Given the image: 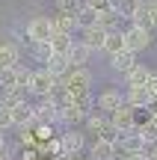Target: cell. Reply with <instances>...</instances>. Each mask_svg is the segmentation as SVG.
I'll use <instances>...</instances> for the list:
<instances>
[{
  "label": "cell",
  "mask_w": 157,
  "mask_h": 160,
  "mask_svg": "<svg viewBox=\"0 0 157 160\" xmlns=\"http://www.w3.org/2000/svg\"><path fill=\"white\" fill-rule=\"evenodd\" d=\"M27 39H30V45H51V39L56 36V27H53V18H47V15H36V18H30L27 21Z\"/></svg>",
  "instance_id": "6da1fadb"
},
{
  "label": "cell",
  "mask_w": 157,
  "mask_h": 160,
  "mask_svg": "<svg viewBox=\"0 0 157 160\" xmlns=\"http://www.w3.org/2000/svg\"><path fill=\"white\" fill-rule=\"evenodd\" d=\"M59 83H62V80L53 77L47 68H33L27 92H30V95H36V98H47V95H53V92L59 89Z\"/></svg>",
  "instance_id": "7a4b0ae2"
},
{
  "label": "cell",
  "mask_w": 157,
  "mask_h": 160,
  "mask_svg": "<svg viewBox=\"0 0 157 160\" xmlns=\"http://www.w3.org/2000/svg\"><path fill=\"white\" fill-rule=\"evenodd\" d=\"M62 86L68 95H83V92H89V86H92V71L89 68H71L68 74L62 77Z\"/></svg>",
  "instance_id": "3957f363"
},
{
  "label": "cell",
  "mask_w": 157,
  "mask_h": 160,
  "mask_svg": "<svg viewBox=\"0 0 157 160\" xmlns=\"http://www.w3.org/2000/svg\"><path fill=\"white\" fill-rule=\"evenodd\" d=\"M59 142H62L65 160H68V157H77L83 151V145H86V133H83L80 128H71V131H62V133H59Z\"/></svg>",
  "instance_id": "277c9868"
},
{
  "label": "cell",
  "mask_w": 157,
  "mask_h": 160,
  "mask_svg": "<svg viewBox=\"0 0 157 160\" xmlns=\"http://www.w3.org/2000/svg\"><path fill=\"white\" fill-rule=\"evenodd\" d=\"M122 36H125V45H128L130 53H140V51H145V48L151 45V33L136 27V24H128V30H125Z\"/></svg>",
  "instance_id": "5b68a950"
},
{
  "label": "cell",
  "mask_w": 157,
  "mask_h": 160,
  "mask_svg": "<svg viewBox=\"0 0 157 160\" xmlns=\"http://www.w3.org/2000/svg\"><path fill=\"white\" fill-rule=\"evenodd\" d=\"M122 107H125V95H122V89H116V86H107V89L98 95V107H95V110H101L104 116H113L116 110H122Z\"/></svg>",
  "instance_id": "8992f818"
},
{
  "label": "cell",
  "mask_w": 157,
  "mask_h": 160,
  "mask_svg": "<svg viewBox=\"0 0 157 160\" xmlns=\"http://www.w3.org/2000/svg\"><path fill=\"white\" fill-rule=\"evenodd\" d=\"M119 151L122 154H145L148 151V145H145V139L140 137L136 131H130V133H122V139H119Z\"/></svg>",
  "instance_id": "52a82bcc"
},
{
  "label": "cell",
  "mask_w": 157,
  "mask_h": 160,
  "mask_svg": "<svg viewBox=\"0 0 157 160\" xmlns=\"http://www.w3.org/2000/svg\"><path fill=\"white\" fill-rule=\"evenodd\" d=\"M125 104L134 107V110H151L157 101L151 98V92L142 86V89H128V92H125Z\"/></svg>",
  "instance_id": "ba28073f"
},
{
  "label": "cell",
  "mask_w": 157,
  "mask_h": 160,
  "mask_svg": "<svg viewBox=\"0 0 157 160\" xmlns=\"http://www.w3.org/2000/svg\"><path fill=\"white\" fill-rule=\"evenodd\" d=\"M30 101L27 89H0V107L3 110H18Z\"/></svg>",
  "instance_id": "9c48e42d"
},
{
  "label": "cell",
  "mask_w": 157,
  "mask_h": 160,
  "mask_svg": "<svg viewBox=\"0 0 157 160\" xmlns=\"http://www.w3.org/2000/svg\"><path fill=\"white\" fill-rule=\"evenodd\" d=\"M107 30L104 27H89V30H80V42L89 48V51H104V42H107Z\"/></svg>",
  "instance_id": "30bf717a"
},
{
  "label": "cell",
  "mask_w": 157,
  "mask_h": 160,
  "mask_svg": "<svg viewBox=\"0 0 157 160\" xmlns=\"http://www.w3.org/2000/svg\"><path fill=\"white\" fill-rule=\"evenodd\" d=\"M134 113H136V110L125 104L122 110H116V113L110 116V122H113V125H116V128H119L122 133H130V131H136V128H140V125L134 122Z\"/></svg>",
  "instance_id": "8fae6325"
},
{
  "label": "cell",
  "mask_w": 157,
  "mask_h": 160,
  "mask_svg": "<svg viewBox=\"0 0 157 160\" xmlns=\"http://www.w3.org/2000/svg\"><path fill=\"white\" fill-rule=\"evenodd\" d=\"M15 65H21V45L0 42V68H15Z\"/></svg>",
  "instance_id": "7c38bea8"
},
{
  "label": "cell",
  "mask_w": 157,
  "mask_h": 160,
  "mask_svg": "<svg viewBox=\"0 0 157 160\" xmlns=\"http://www.w3.org/2000/svg\"><path fill=\"white\" fill-rule=\"evenodd\" d=\"M122 151H119V145L113 142H104V139H95L92 148H89V160H116Z\"/></svg>",
  "instance_id": "4fadbf2b"
},
{
  "label": "cell",
  "mask_w": 157,
  "mask_h": 160,
  "mask_svg": "<svg viewBox=\"0 0 157 160\" xmlns=\"http://www.w3.org/2000/svg\"><path fill=\"white\" fill-rule=\"evenodd\" d=\"M151 74H154V68H148V65H142V62H140L128 77H125V86H128V89H142V86H148Z\"/></svg>",
  "instance_id": "5bb4252c"
},
{
  "label": "cell",
  "mask_w": 157,
  "mask_h": 160,
  "mask_svg": "<svg viewBox=\"0 0 157 160\" xmlns=\"http://www.w3.org/2000/svg\"><path fill=\"white\" fill-rule=\"evenodd\" d=\"M92 53H95V51H89L80 39H74V45H71V51H68L71 68H86V62H89V57H92Z\"/></svg>",
  "instance_id": "9a60e30c"
},
{
  "label": "cell",
  "mask_w": 157,
  "mask_h": 160,
  "mask_svg": "<svg viewBox=\"0 0 157 160\" xmlns=\"http://www.w3.org/2000/svg\"><path fill=\"white\" fill-rule=\"evenodd\" d=\"M136 65H140V62H136V53H130V51H125V53H119V57L110 59V68L116 71V74H125V77H128Z\"/></svg>",
  "instance_id": "2e32d148"
},
{
  "label": "cell",
  "mask_w": 157,
  "mask_h": 160,
  "mask_svg": "<svg viewBox=\"0 0 157 160\" xmlns=\"http://www.w3.org/2000/svg\"><path fill=\"white\" fill-rule=\"evenodd\" d=\"M45 68L51 71L53 77H59V80H62V77L71 71V62H68V57H59V53H53V57L45 62Z\"/></svg>",
  "instance_id": "e0dca14e"
},
{
  "label": "cell",
  "mask_w": 157,
  "mask_h": 160,
  "mask_svg": "<svg viewBox=\"0 0 157 160\" xmlns=\"http://www.w3.org/2000/svg\"><path fill=\"white\" fill-rule=\"evenodd\" d=\"M125 51H128V45H125V36L122 33H110V36H107V42H104V53H107V57H119V53H125Z\"/></svg>",
  "instance_id": "ac0fdd59"
},
{
  "label": "cell",
  "mask_w": 157,
  "mask_h": 160,
  "mask_svg": "<svg viewBox=\"0 0 157 160\" xmlns=\"http://www.w3.org/2000/svg\"><path fill=\"white\" fill-rule=\"evenodd\" d=\"M77 21V30H89V27H98V12L92 9V6H83L80 12L74 15Z\"/></svg>",
  "instance_id": "d6986e66"
},
{
  "label": "cell",
  "mask_w": 157,
  "mask_h": 160,
  "mask_svg": "<svg viewBox=\"0 0 157 160\" xmlns=\"http://www.w3.org/2000/svg\"><path fill=\"white\" fill-rule=\"evenodd\" d=\"M51 18H53V27H56V33L74 36V30H77V21H74V15H62V12H56V15H51Z\"/></svg>",
  "instance_id": "ffe728a7"
},
{
  "label": "cell",
  "mask_w": 157,
  "mask_h": 160,
  "mask_svg": "<svg viewBox=\"0 0 157 160\" xmlns=\"http://www.w3.org/2000/svg\"><path fill=\"white\" fill-rule=\"evenodd\" d=\"M71 45H74V36H65V33H56V36L51 39V51L59 53V57H68Z\"/></svg>",
  "instance_id": "44dd1931"
},
{
  "label": "cell",
  "mask_w": 157,
  "mask_h": 160,
  "mask_svg": "<svg viewBox=\"0 0 157 160\" xmlns=\"http://www.w3.org/2000/svg\"><path fill=\"white\" fill-rule=\"evenodd\" d=\"M107 119H110V116H104L101 110H95V113H89V116H86V122H83V125H86V131H89V133H95V137H98L101 128L107 125Z\"/></svg>",
  "instance_id": "7402d4cb"
},
{
  "label": "cell",
  "mask_w": 157,
  "mask_h": 160,
  "mask_svg": "<svg viewBox=\"0 0 157 160\" xmlns=\"http://www.w3.org/2000/svg\"><path fill=\"white\" fill-rule=\"evenodd\" d=\"M136 133L145 139V145H148V148H151V145H157V122L148 119L145 125H140V128H136Z\"/></svg>",
  "instance_id": "603a6c76"
},
{
  "label": "cell",
  "mask_w": 157,
  "mask_h": 160,
  "mask_svg": "<svg viewBox=\"0 0 157 160\" xmlns=\"http://www.w3.org/2000/svg\"><path fill=\"white\" fill-rule=\"evenodd\" d=\"M83 6H86V0H56V12H62V15H77Z\"/></svg>",
  "instance_id": "cb8c5ba5"
},
{
  "label": "cell",
  "mask_w": 157,
  "mask_h": 160,
  "mask_svg": "<svg viewBox=\"0 0 157 160\" xmlns=\"http://www.w3.org/2000/svg\"><path fill=\"white\" fill-rule=\"evenodd\" d=\"M86 6H92V9L98 12V15H101V12H116L110 0H86Z\"/></svg>",
  "instance_id": "d4e9b609"
},
{
  "label": "cell",
  "mask_w": 157,
  "mask_h": 160,
  "mask_svg": "<svg viewBox=\"0 0 157 160\" xmlns=\"http://www.w3.org/2000/svg\"><path fill=\"white\" fill-rule=\"evenodd\" d=\"M9 128H15V122H12V110H3V107H0V133L9 131Z\"/></svg>",
  "instance_id": "484cf974"
},
{
  "label": "cell",
  "mask_w": 157,
  "mask_h": 160,
  "mask_svg": "<svg viewBox=\"0 0 157 160\" xmlns=\"http://www.w3.org/2000/svg\"><path fill=\"white\" fill-rule=\"evenodd\" d=\"M36 131H39V133H36L39 139H47V137L53 133V125H36Z\"/></svg>",
  "instance_id": "4316f807"
},
{
  "label": "cell",
  "mask_w": 157,
  "mask_h": 160,
  "mask_svg": "<svg viewBox=\"0 0 157 160\" xmlns=\"http://www.w3.org/2000/svg\"><path fill=\"white\" fill-rule=\"evenodd\" d=\"M148 92H151V98L157 101V68H154V74H151V80H148V86H145Z\"/></svg>",
  "instance_id": "83f0119b"
},
{
  "label": "cell",
  "mask_w": 157,
  "mask_h": 160,
  "mask_svg": "<svg viewBox=\"0 0 157 160\" xmlns=\"http://www.w3.org/2000/svg\"><path fill=\"white\" fill-rule=\"evenodd\" d=\"M0 157H9V142H6L3 133H0Z\"/></svg>",
  "instance_id": "f1b7e54d"
},
{
  "label": "cell",
  "mask_w": 157,
  "mask_h": 160,
  "mask_svg": "<svg viewBox=\"0 0 157 160\" xmlns=\"http://www.w3.org/2000/svg\"><path fill=\"white\" fill-rule=\"evenodd\" d=\"M151 18H154V30H157V6L151 9Z\"/></svg>",
  "instance_id": "f546056e"
},
{
  "label": "cell",
  "mask_w": 157,
  "mask_h": 160,
  "mask_svg": "<svg viewBox=\"0 0 157 160\" xmlns=\"http://www.w3.org/2000/svg\"><path fill=\"white\" fill-rule=\"evenodd\" d=\"M116 160H130V157H128V154H119V157H116Z\"/></svg>",
  "instance_id": "4dcf8cb0"
}]
</instances>
